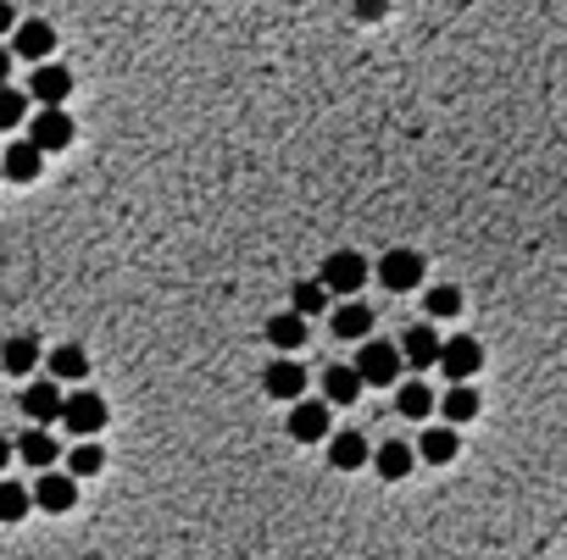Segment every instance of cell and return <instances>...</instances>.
Here are the masks:
<instances>
[{
	"label": "cell",
	"instance_id": "obj_1",
	"mask_svg": "<svg viewBox=\"0 0 567 560\" xmlns=\"http://www.w3.org/2000/svg\"><path fill=\"white\" fill-rule=\"evenodd\" d=\"M356 378H362V389H395V378H400V350L389 344V339H362V350H356Z\"/></svg>",
	"mask_w": 567,
	"mask_h": 560
},
{
	"label": "cell",
	"instance_id": "obj_2",
	"mask_svg": "<svg viewBox=\"0 0 567 560\" xmlns=\"http://www.w3.org/2000/svg\"><path fill=\"white\" fill-rule=\"evenodd\" d=\"M367 255H356V250H334L329 261H322V277H317V284L322 289H329V295H340V300H351L362 284H367Z\"/></svg>",
	"mask_w": 567,
	"mask_h": 560
},
{
	"label": "cell",
	"instance_id": "obj_3",
	"mask_svg": "<svg viewBox=\"0 0 567 560\" xmlns=\"http://www.w3.org/2000/svg\"><path fill=\"white\" fill-rule=\"evenodd\" d=\"M61 427H67L72 438H95V433L106 427V400H101L95 389L67 395V400H61Z\"/></svg>",
	"mask_w": 567,
	"mask_h": 560
},
{
	"label": "cell",
	"instance_id": "obj_4",
	"mask_svg": "<svg viewBox=\"0 0 567 560\" xmlns=\"http://www.w3.org/2000/svg\"><path fill=\"white\" fill-rule=\"evenodd\" d=\"M484 366V344L473 333H456V339H440V372L451 384H473Z\"/></svg>",
	"mask_w": 567,
	"mask_h": 560
},
{
	"label": "cell",
	"instance_id": "obj_5",
	"mask_svg": "<svg viewBox=\"0 0 567 560\" xmlns=\"http://www.w3.org/2000/svg\"><path fill=\"white\" fill-rule=\"evenodd\" d=\"M61 400H67V395H61L56 378H39V384H29V389L18 395L29 427H56V422H61Z\"/></svg>",
	"mask_w": 567,
	"mask_h": 560
},
{
	"label": "cell",
	"instance_id": "obj_6",
	"mask_svg": "<svg viewBox=\"0 0 567 560\" xmlns=\"http://www.w3.org/2000/svg\"><path fill=\"white\" fill-rule=\"evenodd\" d=\"M378 284H384L389 295L418 289V284H423V255H418V250H389V255L378 261Z\"/></svg>",
	"mask_w": 567,
	"mask_h": 560
},
{
	"label": "cell",
	"instance_id": "obj_7",
	"mask_svg": "<svg viewBox=\"0 0 567 560\" xmlns=\"http://www.w3.org/2000/svg\"><path fill=\"white\" fill-rule=\"evenodd\" d=\"M400 366H412V372H429V366H440V333H434V322H412L407 333H400Z\"/></svg>",
	"mask_w": 567,
	"mask_h": 560
},
{
	"label": "cell",
	"instance_id": "obj_8",
	"mask_svg": "<svg viewBox=\"0 0 567 560\" xmlns=\"http://www.w3.org/2000/svg\"><path fill=\"white\" fill-rule=\"evenodd\" d=\"M284 427H290V438H295V444H322V438H329V405L300 395V400L290 405Z\"/></svg>",
	"mask_w": 567,
	"mask_h": 560
},
{
	"label": "cell",
	"instance_id": "obj_9",
	"mask_svg": "<svg viewBox=\"0 0 567 560\" xmlns=\"http://www.w3.org/2000/svg\"><path fill=\"white\" fill-rule=\"evenodd\" d=\"M72 117L61 112V106H50V112H39L34 123H29V145L39 150V156H56V150H67L72 145Z\"/></svg>",
	"mask_w": 567,
	"mask_h": 560
},
{
	"label": "cell",
	"instance_id": "obj_10",
	"mask_svg": "<svg viewBox=\"0 0 567 560\" xmlns=\"http://www.w3.org/2000/svg\"><path fill=\"white\" fill-rule=\"evenodd\" d=\"M67 95H72V72L56 61H39L29 78V101H39V112H50V106H67Z\"/></svg>",
	"mask_w": 567,
	"mask_h": 560
},
{
	"label": "cell",
	"instance_id": "obj_11",
	"mask_svg": "<svg viewBox=\"0 0 567 560\" xmlns=\"http://www.w3.org/2000/svg\"><path fill=\"white\" fill-rule=\"evenodd\" d=\"M262 389H268L273 400H290V405H295V400L306 395V366H300L295 355H273L268 372H262Z\"/></svg>",
	"mask_w": 567,
	"mask_h": 560
},
{
	"label": "cell",
	"instance_id": "obj_12",
	"mask_svg": "<svg viewBox=\"0 0 567 560\" xmlns=\"http://www.w3.org/2000/svg\"><path fill=\"white\" fill-rule=\"evenodd\" d=\"M12 50H18V56H29V61L39 67V61H50V56H56V28H50L45 18H23V23L12 28Z\"/></svg>",
	"mask_w": 567,
	"mask_h": 560
},
{
	"label": "cell",
	"instance_id": "obj_13",
	"mask_svg": "<svg viewBox=\"0 0 567 560\" xmlns=\"http://www.w3.org/2000/svg\"><path fill=\"white\" fill-rule=\"evenodd\" d=\"M367 460H373V444H367L356 427L329 433V466H334V472H362Z\"/></svg>",
	"mask_w": 567,
	"mask_h": 560
},
{
	"label": "cell",
	"instance_id": "obj_14",
	"mask_svg": "<svg viewBox=\"0 0 567 560\" xmlns=\"http://www.w3.org/2000/svg\"><path fill=\"white\" fill-rule=\"evenodd\" d=\"M29 500H34L39 511L61 516V511H72V500H78V483H72L67 472H39V483L29 489Z\"/></svg>",
	"mask_w": 567,
	"mask_h": 560
},
{
	"label": "cell",
	"instance_id": "obj_15",
	"mask_svg": "<svg viewBox=\"0 0 567 560\" xmlns=\"http://www.w3.org/2000/svg\"><path fill=\"white\" fill-rule=\"evenodd\" d=\"M367 466H373V472H378L384 483H400V478H407L412 466H418V449H412V444H400V438H389V444H378V449H373V460H367Z\"/></svg>",
	"mask_w": 567,
	"mask_h": 560
},
{
	"label": "cell",
	"instance_id": "obj_16",
	"mask_svg": "<svg viewBox=\"0 0 567 560\" xmlns=\"http://www.w3.org/2000/svg\"><path fill=\"white\" fill-rule=\"evenodd\" d=\"M39 172H45V156H39L29 139L7 145V156H0V178H12V183H34Z\"/></svg>",
	"mask_w": 567,
	"mask_h": 560
},
{
	"label": "cell",
	"instance_id": "obj_17",
	"mask_svg": "<svg viewBox=\"0 0 567 560\" xmlns=\"http://www.w3.org/2000/svg\"><path fill=\"white\" fill-rule=\"evenodd\" d=\"M12 449L34 466V472H50V466H56V455H61V444L50 438V427H29L23 438H12Z\"/></svg>",
	"mask_w": 567,
	"mask_h": 560
},
{
	"label": "cell",
	"instance_id": "obj_18",
	"mask_svg": "<svg viewBox=\"0 0 567 560\" xmlns=\"http://www.w3.org/2000/svg\"><path fill=\"white\" fill-rule=\"evenodd\" d=\"M362 400V378H356V366H329L322 372V405H356Z\"/></svg>",
	"mask_w": 567,
	"mask_h": 560
},
{
	"label": "cell",
	"instance_id": "obj_19",
	"mask_svg": "<svg viewBox=\"0 0 567 560\" xmlns=\"http://www.w3.org/2000/svg\"><path fill=\"white\" fill-rule=\"evenodd\" d=\"M395 411H400V416H412V422H429V416H434V389H429L423 378L395 384Z\"/></svg>",
	"mask_w": 567,
	"mask_h": 560
},
{
	"label": "cell",
	"instance_id": "obj_20",
	"mask_svg": "<svg viewBox=\"0 0 567 560\" xmlns=\"http://www.w3.org/2000/svg\"><path fill=\"white\" fill-rule=\"evenodd\" d=\"M268 344H273L279 355H295V350H306V317H295V311H279V317H268Z\"/></svg>",
	"mask_w": 567,
	"mask_h": 560
},
{
	"label": "cell",
	"instance_id": "obj_21",
	"mask_svg": "<svg viewBox=\"0 0 567 560\" xmlns=\"http://www.w3.org/2000/svg\"><path fill=\"white\" fill-rule=\"evenodd\" d=\"M434 405H440L445 427H462V422H473V416H478V389H473V384H451Z\"/></svg>",
	"mask_w": 567,
	"mask_h": 560
},
{
	"label": "cell",
	"instance_id": "obj_22",
	"mask_svg": "<svg viewBox=\"0 0 567 560\" xmlns=\"http://www.w3.org/2000/svg\"><path fill=\"white\" fill-rule=\"evenodd\" d=\"M456 449H462L456 427H423V438H418V460H429V466H451Z\"/></svg>",
	"mask_w": 567,
	"mask_h": 560
},
{
	"label": "cell",
	"instance_id": "obj_23",
	"mask_svg": "<svg viewBox=\"0 0 567 560\" xmlns=\"http://www.w3.org/2000/svg\"><path fill=\"white\" fill-rule=\"evenodd\" d=\"M45 361H50V378H56V384H84V378H90V355L78 350V344H61V350H50Z\"/></svg>",
	"mask_w": 567,
	"mask_h": 560
},
{
	"label": "cell",
	"instance_id": "obj_24",
	"mask_svg": "<svg viewBox=\"0 0 567 560\" xmlns=\"http://www.w3.org/2000/svg\"><path fill=\"white\" fill-rule=\"evenodd\" d=\"M329 328H334V339H356V344H362V339L373 333V311H367L362 300H345V306L329 317Z\"/></svg>",
	"mask_w": 567,
	"mask_h": 560
},
{
	"label": "cell",
	"instance_id": "obj_25",
	"mask_svg": "<svg viewBox=\"0 0 567 560\" xmlns=\"http://www.w3.org/2000/svg\"><path fill=\"white\" fill-rule=\"evenodd\" d=\"M0 366L18 372V378H29V372L39 366V339H29V333L7 339V344H0Z\"/></svg>",
	"mask_w": 567,
	"mask_h": 560
},
{
	"label": "cell",
	"instance_id": "obj_26",
	"mask_svg": "<svg viewBox=\"0 0 567 560\" xmlns=\"http://www.w3.org/2000/svg\"><path fill=\"white\" fill-rule=\"evenodd\" d=\"M101 466H106V455H101V444H90V438H78V444L67 449V478H72V483L95 478Z\"/></svg>",
	"mask_w": 567,
	"mask_h": 560
},
{
	"label": "cell",
	"instance_id": "obj_27",
	"mask_svg": "<svg viewBox=\"0 0 567 560\" xmlns=\"http://www.w3.org/2000/svg\"><path fill=\"white\" fill-rule=\"evenodd\" d=\"M23 123H29V95L12 89V83H0V134H12Z\"/></svg>",
	"mask_w": 567,
	"mask_h": 560
},
{
	"label": "cell",
	"instance_id": "obj_28",
	"mask_svg": "<svg viewBox=\"0 0 567 560\" xmlns=\"http://www.w3.org/2000/svg\"><path fill=\"white\" fill-rule=\"evenodd\" d=\"M423 311H429L434 322H445V317H462V289H456V284H434V289L423 295Z\"/></svg>",
	"mask_w": 567,
	"mask_h": 560
},
{
	"label": "cell",
	"instance_id": "obj_29",
	"mask_svg": "<svg viewBox=\"0 0 567 560\" xmlns=\"http://www.w3.org/2000/svg\"><path fill=\"white\" fill-rule=\"evenodd\" d=\"M29 511H34L29 489H23V483H12V478H0V522H23Z\"/></svg>",
	"mask_w": 567,
	"mask_h": 560
},
{
	"label": "cell",
	"instance_id": "obj_30",
	"mask_svg": "<svg viewBox=\"0 0 567 560\" xmlns=\"http://www.w3.org/2000/svg\"><path fill=\"white\" fill-rule=\"evenodd\" d=\"M290 311H295V317H317V311H329V289H322V284H295Z\"/></svg>",
	"mask_w": 567,
	"mask_h": 560
},
{
	"label": "cell",
	"instance_id": "obj_31",
	"mask_svg": "<svg viewBox=\"0 0 567 560\" xmlns=\"http://www.w3.org/2000/svg\"><path fill=\"white\" fill-rule=\"evenodd\" d=\"M356 18H367V23H378V18H384V0H356Z\"/></svg>",
	"mask_w": 567,
	"mask_h": 560
},
{
	"label": "cell",
	"instance_id": "obj_32",
	"mask_svg": "<svg viewBox=\"0 0 567 560\" xmlns=\"http://www.w3.org/2000/svg\"><path fill=\"white\" fill-rule=\"evenodd\" d=\"M18 28V12H12V0H0V34H12Z\"/></svg>",
	"mask_w": 567,
	"mask_h": 560
},
{
	"label": "cell",
	"instance_id": "obj_33",
	"mask_svg": "<svg viewBox=\"0 0 567 560\" xmlns=\"http://www.w3.org/2000/svg\"><path fill=\"white\" fill-rule=\"evenodd\" d=\"M7 78H12V50L0 45V83H7Z\"/></svg>",
	"mask_w": 567,
	"mask_h": 560
},
{
	"label": "cell",
	"instance_id": "obj_34",
	"mask_svg": "<svg viewBox=\"0 0 567 560\" xmlns=\"http://www.w3.org/2000/svg\"><path fill=\"white\" fill-rule=\"evenodd\" d=\"M12 455H18V449H12V438H7V433H0V466H7Z\"/></svg>",
	"mask_w": 567,
	"mask_h": 560
}]
</instances>
